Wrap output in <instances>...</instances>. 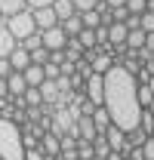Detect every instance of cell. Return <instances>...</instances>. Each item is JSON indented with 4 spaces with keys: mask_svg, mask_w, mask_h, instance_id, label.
I'll use <instances>...</instances> for the list:
<instances>
[{
    "mask_svg": "<svg viewBox=\"0 0 154 160\" xmlns=\"http://www.w3.org/2000/svg\"><path fill=\"white\" fill-rule=\"evenodd\" d=\"M145 139H148V132H145L142 126H136V129L126 132V145H130V148H142V142H145Z\"/></svg>",
    "mask_w": 154,
    "mask_h": 160,
    "instance_id": "21",
    "label": "cell"
},
{
    "mask_svg": "<svg viewBox=\"0 0 154 160\" xmlns=\"http://www.w3.org/2000/svg\"><path fill=\"white\" fill-rule=\"evenodd\" d=\"M83 99L90 102V105H96V108H102V102H105V83H102V74H90V77L83 80Z\"/></svg>",
    "mask_w": 154,
    "mask_h": 160,
    "instance_id": "4",
    "label": "cell"
},
{
    "mask_svg": "<svg viewBox=\"0 0 154 160\" xmlns=\"http://www.w3.org/2000/svg\"><path fill=\"white\" fill-rule=\"evenodd\" d=\"M102 136H105V142H108V148H111V151H117L120 157H126L130 145H126V132H123V129H117V126H108Z\"/></svg>",
    "mask_w": 154,
    "mask_h": 160,
    "instance_id": "6",
    "label": "cell"
},
{
    "mask_svg": "<svg viewBox=\"0 0 154 160\" xmlns=\"http://www.w3.org/2000/svg\"><path fill=\"white\" fill-rule=\"evenodd\" d=\"M37 148L43 151V157H56V154H59V136L43 132V136L37 139Z\"/></svg>",
    "mask_w": 154,
    "mask_h": 160,
    "instance_id": "11",
    "label": "cell"
},
{
    "mask_svg": "<svg viewBox=\"0 0 154 160\" xmlns=\"http://www.w3.org/2000/svg\"><path fill=\"white\" fill-rule=\"evenodd\" d=\"M22 9H28V3L25 0H0V19L6 16H16V12H22Z\"/></svg>",
    "mask_w": 154,
    "mask_h": 160,
    "instance_id": "15",
    "label": "cell"
},
{
    "mask_svg": "<svg viewBox=\"0 0 154 160\" xmlns=\"http://www.w3.org/2000/svg\"><path fill=\"white\" fill-rule=\"evenodd\" d=\"M65 43H68V37H65V31L62 28H46V31H40V46L46 49V52H59V49H65Z\"/></svg>",
    "mask_w": 154,
    "mask_h": 160,
    "instance_id": "5",
    "label": "cell"
},
{
    "mask_svg": "<svg viewBox=\"0 0 154 160\" xmlns=\"http://www.w3.org/2000/svg\"><path fill=\"white\" fill-rule=\"evenodd\" d=\"M6 89H9V99H22L25 89H28V83H25V77H22L19 71H13V74L6 77Z\"/></svg>",
    "mask_w": 154,
    "mask_h": 160,
    "instance_id": "10",
    "label": "cell"
},
{
    "mask_svg": "<svg viewBox=\"0 0 154 160\" xmlns=\"http://www.w3.org/2000/svg\"><path fill=\"white\" fill-rule=\"evenodd\" d=\"M43 77H46V80H59V65L43 62Z\"/></svg>",
    "mask_w": 154,
    "mask_h": 160,
    "instance_id": "30",
    "label": "cell"
},
{
    "mask_svg": "<svg viewBox=\"0 0 154 160\" xmlns=\"http://www.w3.org/2000/svg\"><path fill=\"white\" fill-rule=\"evenodd\" d=\"M6 62H9V68H13V71H25V68H28V65H31V56H28V49H22V46H16V49H13V52H9V56H6Z\"/></svg>",
    "mask_w": 154,
    "mask_h": 160,
    "instance_id": "8",
    "label": "cell"
},
{
    "mask_svg": "<svg viewBox=\"0 0 154 160\" xmlns=\"http://www.w3.org/2000/svg\"><path fill=\"white\" fill-rule=\"evenodd\" d=\"M16 46H19V43H16V37L6 31V25H0V59H6Z\"/></svg>",
    "mask_w": 154,
    "mask_h": 160,
    "instance_id": "14",
    "label": "cell"
},
{
    "mask_svg": "<svg viewBox=\"0 0 154 160\" xmlns=\"http://www.w3.org/2000/svg\"><path fill=\"white\" fill-rule=\"evenodd\" d=\"M28 3V9H40V6H53L56 0H25Z\"/></svg>",
    "mask_w": 154,
    "mask_h": 160,
    "instance_id": "32",
    "label": "cell"
},
{
    "mask_svg": "<svg viewBox=\"0 0 154 160\" xmlns=\"http://www.w3.org/2000/svg\"><path fill=\"white\" fill-rule=\"evenodd\" d=\"M22 160H46V157H43L40 148H31V151H25V157H22Z\"/></svg>",
    "mask_w": 154,
    "mask_h": 160,
    "instance_id": "31",
    "label": "cell"
},
{
    "mask_svg": "<svg viewBox=\"0 0 154 160\" xmlns=\"http://www.w3.org/2000/svg\"><path fill=\"white\" fill-rule=\"evenodd\" d=\"M53 12H56L59 22H65V19L74 16V6H71V0H56V3H53Z\"/></svg>",
    "mask_w": 154,
    "mask_h": 160,
    "instance_id": "19",
    "label": "cell"
},
{
    "mask_svg": "<svg viewBox=\"0 0 154 160\" xmlns=\"http://www.w3.org/2000/svg\"><path fill=\"white\" fill-rule=\"evenodd\" d=\"M22 126L13 123L9 117H0V160H22Z\"/></svg>",
    "mask_w": 154,
    "mask_h": 160,
    "instance_id": "2",
    "label": "cell"
},
{
    "mask_svg": "<svg viewBox=\"0 0 154 160\" xmlns=\"http://www.w3.org/2000/svg\"><path fill=\"white\" fill-rule=\"evenodd\" d=\"M83 28H99V9H86V12H77Z\"/></svg>",
    "mask_w": 154,
    "mask_h": 160,
    "instance_id": "22",
    "label": "cell"
},
{
    "mask_svg": "<svg viewBox=\"0 0 154 160\" xmlns=\"http://www.w3.org/2000/svg\"><path fill=\"white\" fill-rule=\"evenodd\" d=\"M139 151H142V160H154V136H148V139L142 142Z\"/></svg>",
    "mask_w": 154,
    "mask_h": 160,
    "instance_id": "28",
    "label": "cell"
},
{
    "mask_svg": "<svg viewBox=\"0 0 154 160\" xmlns=\"http://www.w3.org/2000/svg\"><path fill=\"white\" fill-rule=\"evenodd\" d=\"M22 102H25V108H43V99H40V89H37V86H28L25 96H22Z\"/></svg>",
    "mask_w": 154,
    "mask_h": 160,
    "instance_id": "20",
    "label": "cell"
},
{
    "mask_svg": "<svg viewBox=\"0 0 154 160\" xmlns=\"http://www.w3.org/2000/svg\"><path fill=\"white\" fill-rule=\"evenodd\" d=\"M37 89H40V99H43V105H46V102H53V108L59 105L62 92H59V83H56V80H43Z\"/></svg>",
    "mask_w": 154,
    "mask_h": 160,
    "instance_id": "9",
    "label": "cell"
},
{
    "mask_svg": "<svg viewBox=\"0 0 154 160\" xmlns=\"http://www.w3.org/2000/svg\"><path fill=\"white\" fill-rule=\"evenodd\" d=\"M74 40L83 46V52H86V49H96V31H93V28H80V34H77Z\"/></svg>",
    "mask_w": 154,
    "mask_h": 160,
    "instance_id": "18",
    "label": "cell"
},
{
    "mask_svg": "<svg viewBox=\"0 0 154 160\" xmlns=\"http://www.w3.org/2000/svg\"><path fill=\"white\" fill-rule=\"evenodd\" d=\"M123 9H126L130 16H142L148 6H145V0H126V3H123Z\"/></svg>",
    "mask_w": 154,
    "mask_h": 160,
    "instance_id": "25",
    "label": "cell"
},
{
    "mask_svg": "<svg viewBox=\"0 0 154 160\" xmlns=\"http://www.w3.org/2000/svg\"><path fill=\"white\" fill-rule=\"evenodd\" d=\"M6 31L16 37V43H22L25 37H31V34L37 31L31 9H22V12H16V16H9V19H6Z\"/></svg>",
    "mask_w": 154,
    "mask_h": 160,
    "instance_id": "3",
    "label": "cell"
},
{
    "mask_svg": "<svg viewBox=\"0 0 154 160\" xmlns=\"http://www.w3.org/2000/svg\"><path fill=\"white\" fill-rule=\"evenodd\" d=\"M19 46H22V49H28V52H31V49H37V46H40V31H34L31 37H25Z\"/></svg>",
    "mask_w": 154,
    "mask_h": 160,
    "instance_id": "29",
    "label": "cell"
},
{
    "mask_svg": "<svg viewBox=\"0 0 154 160\" xmlns=\"http://www.w3.org/2000/svg\"><path fill=\"white\" fill-rule=\"evenodd\" d=\"M90 120H93V126H96V132H105V129L111 126V117H108V111H105V108H96V111L90 114Z\"/></svg>",
    "mask_w": 154,
    "mask_h": 160,
    "instance_id": "16",
    "label": "cell"
},
{
    "mask_svg": "<svg viewBox=\"0 0 154 160\" xmlns=\"http://www.w3.org/2000/svg\"><path fill=\"white\" fill-rule=\"evenodd\" d=\"M31 16H34V25H37V31H46V28H56V25H59L56 12H53V6H40V9H31Z\"/></svg>",
    "mask_w": 154,
    "mask_h": 160,
    "instance_id": "7",
    "label": "cell"
},
{
    "mask_svg": "<svg viewBox=\"0 0 154 160\" xmlns=\"http://www.w3.org/2000/svg\"><path fill=\"white\" fill-rule=\"evenodd\" d=\"M123 46H126V49H142V46H145V31H142V28H126Z\"/></svg>",
    "mask_w": 154,
    "mask_h": 160,
    "instance_id": "12",
    "label": "cell"
},
{
    "mask_svg": "<svg viewBox=\"0 0 154 160\" xmlns=\"http://www.w3.org/2000/svg\"><path fill=\"white\" fill-rule=\"evenodd\" d=\"M13 74V68H9V62L6 59H0V77H9Z\"/></svg>",
    "mask_w": 154,
    "mask_h": 160,
    "instance_id": "33",
    "label": "cell"
},
{
    "mask_svg": "<svg viewBox=\"0 0 154 160\" xmlns=\"http://www.w3.org/2000/svg\"><path fill=\"white\" fill-rule=\"evenodd\" d=\"M102 83H105V102L102 108L108 111L111 117V126L130 132L139 126V117H142V105L136 99V89H139V80L136 74H130L123 65H111V71L102 74Z\"/></svg>",
    "mask_w": 154,
    "mask_h": 160,
    "instance_id": "1",
    "label": "cell"
},
{
    "mask_svg": "<svg viewBox=\"0 0 154 160\" xmlns=\"http://www.w3.org/2000/svg\"><path fill=\"white\" fill-rule=\"evenodd\" d=\"M59 28H62V31H65V37H77V34H80V28H83V25H80V16H71V19H65V22H59Z\"/></svg>",
    "mask_w": 154,
    "mask_h": 160,
    "instance_id": "17",
    "label": "cell"
},
{
    "mask_svg": "<svg viewBox=\"0 0 154 160\" xmlns=\"http://www.w3.org/2000/svg\"><path fill=\"white\" fill-rule=\"evenodd\" d=\"M102 0H71V6H74V12H86V9H96Z\"/></svg>",
    "mask_w": 154,
    "mask_h": 160,
    "instance_id": "26",
    "label": "cell"
},
{
    "mask_svg": "<svg viewBox=\"0 0 154 160\" xmlns=\"http://www.w3.org/2000/svg\"><path fill=\"white\" fill-rule=\"evenodd\" d=\"M22 77H25V83H28V86H40V83H43V65H28V68H25V71H22Z\"/></svg>",
    "mask_w": 154,
    "mask_h": 160,
    "instance_id": "13",
    "label": "cell"
},
{
    "mask_svg": "<svg viewBox=\"0 0 154 160\" xmlns=\"http://www.w3.org/2000/svg\"><path fill=\"white\" fill-rule=\"evenodd\" d=\"M28 56H31V65H43V62H49V52H46L43 46H37V49H31Z\"/></svg>",
    "mask_w": 154,
    "mask_h": 160,
    "instance_id": "27",
    "label": "cell"
},
{
    "mask_svg": "<svg viewBox=\"0 0 154 160\" xmlns=\"http://www.w3.org/2000/svg\"><path fill=\"white\" fill-rule=\"evenodd\" d=\"M93 160H105V157H93Z\"/></svg>",
    "mask_w": 154,
    "mask_h": 160,
    "instance_id": "34",
    "label": "cell"
},
{
    "mask_svg": "<svg viewBox=\"0 0 154 160\" xmlns=\"http://www.w3.org/2000/svg\"><path fill=\"white\" fill-rule=\"evenodd\" d=\"M96 154H93V145L86 139H77V160H93Z\"/></svg>",
    "mask_w": 154,
    "mask_h": 160,
    "instance_id": "23",
    "label": "cell"
},
{
    "mask_svg": "<svg viewBox=\"0 0 154 160\" xmlns=\"http://www.w3.org/2000/svg\"><path fill=\"white\" fill-rule=\"evenodd\" d=\"M139 28H142L145 34H154V12L151 9H145V12L139 16Z\"/></svg>",
    "mask_w": 154,
    "mask_h": 160,
    "instance_id": "24",
    "label": "cell"
}]
</instances>
